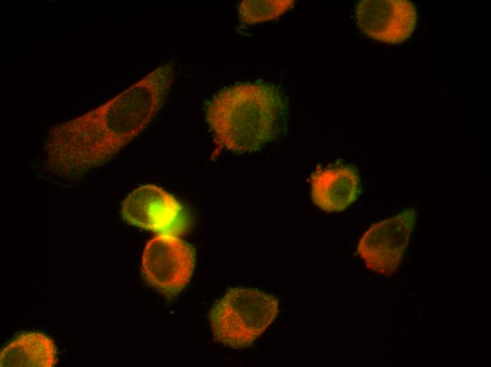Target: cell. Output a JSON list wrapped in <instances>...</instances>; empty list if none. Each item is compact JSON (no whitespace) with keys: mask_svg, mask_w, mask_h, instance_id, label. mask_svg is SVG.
<instances>
[{"mask_svg":"<svg viewBox=\"0 0 491 367\" xmlns=\"http://www.w3.org/2000/svg\"><path fill=\"white\" fill-rule=\"evenodd\" d=\"M294 4L289 0H244L238 7L239 20L251 25L276 19Z\"/></svg>","mask_w":491,"mask_h":367,"instance_id":"cell-10","label":"cell"},{"mask_svg":"<svg viewBox=\"0 0 491 367\" xmlns=\"http://www.w3.org/2000/svg\"><path fill=\"white\" fill-rule=\"evenodd\" d=\"M174 77V62L162 64L110 100L53 126L44 145L49 173L73 180L112 159L154 118Z\"/></svg>","mask_w":491,"mask_h":367,"instance_id":"cell-1","label":"cell"},{"mask_svg":"<svg viewBox=\"0 0 491 367\" xmlns=\"http://www.w3.org/2000/svg\"><path fill=\"white\" fill-rule=\"evenodd\" d=\"M279 300L255 288L230 289L212 307L210 322L218 342L235 349L251 345L273 323Z\"/></svg>","mask_w":491,"mask_h":367,"instance_id":"cell-3","label":"cell"},{"mask_svg":"<svg viewBox=\"0 0 491 367\" xmlns=\"http://www.w3.org/2000/svg\"><path fill=\"white\" fill-rule=\"evenodd\" d=\"M414 208L372 224L360 239L357 253L368 269L384 276L394 274L408 246L416 220Z\"/></svg>","mask_w":491,"mask_h":367,"instance_id":"cell-5","label":"cell"},{"mask_svg":"<svg viewBox=\"0 0 491 367\" xmlns=\"http://www.w3.org/2000/svg\"><path fill=\"white\" fill-rule=\"evenodd\" d=\"M195 264L192 246L171 234H160L150 239L142 256L145 279L166 296L176 295L185 287Z\"/></svg>","mask_w":491,"mask_h":367,"instance_id":"cell-4","label":"cell"},{"mask_svg":"<svg viewBox=\"0 0 491 367\" xmlns=\"http://www.w3.org/2000/svg\"><path fill=\"white\" fill-rule=\"evenodd\" d=\"M288 104L287 97L274 84L240 83L217 92L208 102L205 116L218 145L235 153H250L283 132Z\"/></svg>","mask_w":491,"mask_h":367,"instance_id":"cell-2","label":"cell"},{"mask_svg":"<svg viewBox=\"0 0 491 367\" xmlns=\"http://www.w3.org/2000/svg\"><path fill=\"white\" fill-rule=\"evenodd\" d=\"M358 28L377 41L399 44L413 32L417 13L413 4L406 0H365L355 11Z\"/></svg>","mask_w":491,"mask_h":367,"instance_id":"cell-7","label":"cell"},{"mask_svg":"<svg viewBox=\"0 0 491 367\" xmlns=\"http://www.w3.org/2000/svg\"><path fill=\"white\" fill-rule=\"evenodd\" d=\"M56 362L54 341L35 332L20 335L0 354V366L4 367H52Z\"/></svg>","mask_w":491,"mask_h":367,"instance_id":"cell-9","label":"cell"},{"mask_svg":"<svg viewBox=\"0 0 491 367\" xmlns=\"http://www.w3.org/2000/svg\"><path fill=\"white\" fill-rule=\"evenodd\" d=\"M121 214L129 224L161 234H179L185 229L182 205L163 188L144 185L124 199Z\"/></svg>","mask_w":491,"mask_h":367,"instance_id":"cell-6","label":"cell"},{"mask_svg":"<svg viewBox=\"0 0 491 367\" xmlns=\"http://www.w3.org/2000/svg\"><path fill=\"white\" fill-rule=\"evenodd\" d=\"M311 194L315 205L328 212H340L358 198L360 176L350 165H338L320 169L311 176Z\"/></svg>","mask_w":491,"mask_h":367,"instance_id":"cell-8","label":"cell"}]
</instances>
